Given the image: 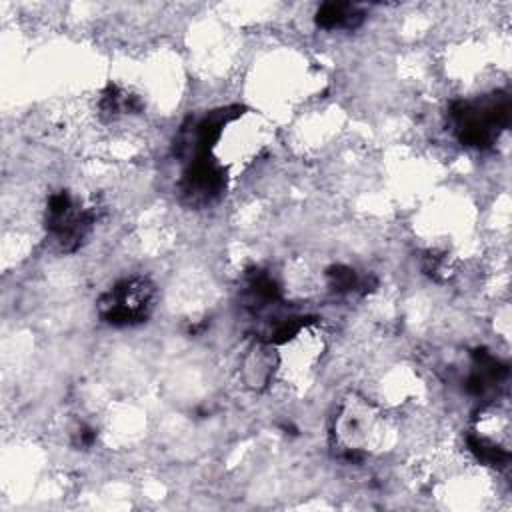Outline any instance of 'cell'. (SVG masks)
Masks as SVG:
<instances>
[{
	"label": "cell",
	"instance_id": "cell-6",
	"mask_svg": "<svg viewBox=\"0 0 512 512\" xmlns=\"http://www.w3.org/2000/svg\"><path fill=\"white\" fill-rule=\"evenodd\" d=\"M468 448L470 452L484 464H494V466H502L508 462L510 454L506 448H502L500 444L484 438V436H468Z\"/></svg>",
	"mask_w": 512,
	"mask_h": 512
},
{
	"label": "cell",
	"instance_id": "cell-2",
	"mask_svg": "<svg viewBox=\"0 0 512 512\" xmlns=\"http://www.w3.org/2000/svg\"><path fill=\"white\" fill-rule=\"evenodd\" d=\"M154 286L146 278H124L114 284L98 302L100 316L112 326L144 322L152 310Z\"/></svg>",
	"mask_w": 512,
	"mask_h": 512
},
{
	"label": "cell",
	"instance_id": "cell-5",
	"mask_svg": "<svg viewBox=\"0 0 512 512\" xmlns=\"http://www.w3.org/2000/svg\"><path fill=\"white\" fill-rule=\"evenodd\" d=\"M362 18V10L348 2H324L316 12V24L326 30L356 28Z\"/></svg>",
	"mask_w": 512,
	"mask_h": 512
},
{
	"label": "cell",
	"instance_id": "cell-1",
	"mask_svg": "<svg viewBox=\"0 0 512 512\" xmlns=\"http://www.w3.org/2000/svg\"><path fill=\"white\" fill-rule=\"evenodd\" d=\"M510 110V96L498 92L480 102H454L450 114L464 146L486 148L510 124Z\"/></svg>",
	"mask_w": 512,
	"mask_h": 512
},
{
	"label": "cell",
	"instance_id": "cell-7",
	"mask_svg": "<svg viewBox=\"0 0 512 512\" xmlns=\"http://www.w3.org/2000/svg\"><path fill=\"white\" fill-rule=\"evenodd\" d=\"M328 282L336 292H346V290H354L358 286V278L354 274L352 268L346 266H332L328 272Z\"/></svg>",
	"mask_w": 512,
	"mask_h": 512
},
{
	"label": "cell",
	"instance_id": "cell-3",
	"mask_svg": "<svg viewBox=\"0 0 512 512\" xmlns=\"http://www.w3.org/2000/svg\"><path fill=\"white\" fill-rule=\"evenodd\" d=\"M94 210L74 204L70 192L60 190L50 194L46 204V228L60 244L64 252H72L80 246L82 238L94 224Z\"/></svg>",
	"mask_w": 512,
	"mask_h": 512
},
{
	"label": "cell",
	"instance_id": "cell-4",
	"mask_svg": "<svg viewBox=\"0 0 512 512\" xmlns=\"http://www.w3.org/2000/svg\"><path fill=\"white\" fill-rule=\"evenodd\" d=\"M224 168L212 156H194L182 178V194L192 204H206L224 192Z\"/></svg>",
	"mask_w": 512,
	"mask_h": 512
}]
</instances>
